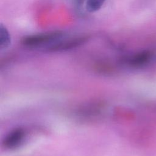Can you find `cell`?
<instances>
[{
    "label": "cell",
    "instance_id": "7",
    "mask_svg": "<svg viewBox=\"0 0 156 156\" xmlns=\"http://www.w3.org/2000/svg\"><path fill=\"white\" fill-rule=\"evenodd\" d=\"M73 1L74 3V4L79 7L82 5V4L84 2V0H73Z\"/></svg>",
    "mask_w": 156,
    "mask_h": 156
},
{
    "label": "cell",
    "instance_id": "6",
    "mask_svg": "<svg viewBox=\"0 0 156 156\" xmlns=\"http://www.w3.org/2000/svg\"><path fill=\"white\" fill-rule=\"evenodd\" d=\"M105 0H87L85 2L86 9L89 12H94L99 10Z\"/></svg>",
    "mask_w": 156,
    "mask_h": 156
},
{
    "label": "cell",
    "instance_id": "4",
    "mask_svg": "<svg viewBox=\"0 0 156 156\" xmlns=\"http://www.w3.org/2000/svg\"><path fill=\"white\" fill-rule=\"evenodd\" d=\"M152 53L148 50L136 52L124 58V62L133 68H140L147 65L151 60Z\"/></svg>",
    "mask_w": 156,
    "mask_h": 156
},
{
    "label": "cell",
    "instance_id": "5",
    "mask_svg": "<svg viewBox=\"0 0 156 156\" xmlns=\"http://www.w3.org/2000/svg\"><path fill=\"white\" fill-rule=\"evenodd\" d=\"M12 38L10 34L2 24L0 25V49L1 51L7 49L11 44Z\"/></svg>",
    "mask_w": 156,
    "mask_h": 156
},
{
    "label": "cell",
    "instance_id": "2",
    "mask_svg": "<svg viewBox=\"0 0 156 156\" xmlns=\"http://www.w3.org/2000/svg\"><path fill=\"white\" fill-rule=\"evenodd\" d=\"M27 130L22 126H18L9 130L2 141V147L7 150H15L23 146L27 139Z\"/></svg>",
    "mask_w": 156,
    "mask_h": 156
},
{
    "label": "cell",
    "instance_id": "3",
    "mask_svg": "<svg viewBox=\"0 0 156 156\" xmlns=\"http://www.w3.org/2000/svg\"><path fill=\"white\" fill-rule=\"evenodd\" d=\"M88 40V37L87 36H80L68 40H64L63 38L47 48L45 51L49 52L66 51L82 46Z\"/></svg>",
    "mask_w": 156,
    "mask_h": 156
},
{
    "label": "cell",
    "instance_id": "1",
    "mask_svg": "<svg viewBox=\"0 0 156 156\" xmlns=\"http://www.w3.org/2000/svg\"><path fill=\"white\" fill-rule=\"evenodd\" d=\"M66 34L62 30H53L42 33L34 34L23 37L21 43L26 48L36 49L45 48V49L65 38Z\"/></svg>",
    "mask_w": 156,
    "mask_h": 156
}]
</instances>
